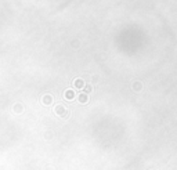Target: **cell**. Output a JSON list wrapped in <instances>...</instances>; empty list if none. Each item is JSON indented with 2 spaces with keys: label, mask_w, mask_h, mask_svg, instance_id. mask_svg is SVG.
Here are the masks:
<instances>
[{
  "label": "cell",
  "mask_w": 177,
  "mask_h": 170,
  "mask_svg": "<svg viewBox=\"0 0 177 170\" xmlns=\"http://www.w3.org/2000/svg\"><path fill=\"white\" fill-rule=\"evenodd\" d=\"M75 86H76V87H82V86H83V80H82V79L75 80Z\"/></svg>",
  "instance_id": "cell-1"
},
{
  "label": "cell",
  "mask_w": 177,
  "mask_h": 170,
  "mask_svg": "<svg viewBox=\"0 0 177 170\" xmlns=\"http://www.w3.org/2000/svg\"><path fill=\"white\" fill-rule=\"evenodd\" d=\"M65 97H66V98H69V100H71V98H73V93L71 91V90H68V91L65 93Z\"/></svg>",
  "instance_id": "cell-2"
},
{
  "label": "cell",
  "mask_w": 177,
  "mask_h": 170,
  "mask_svg": "<svg viewBox=\"0 0 177 170\" xmlns=\"http://www.w3.org/2000/svg\"><path fill=\"white\" fill-rule=\"evenodd\" d=\"M79 100H80V101H82V102H86V101H87V100H88V98H87V95H86V94H82V95H80V97H79Z\"/></svg>",
  "instance_id": "cell-3"
}]
</instances>
